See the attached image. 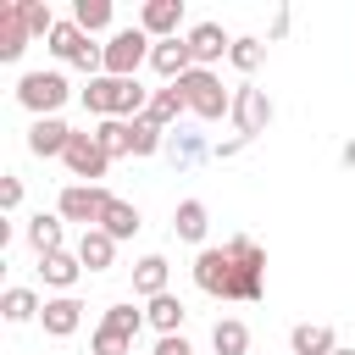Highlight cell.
Masks as SVG:
<instances>
[{"label": "cell", "mask_w": 355, "mask_h": 355, "mask_svg": "<svg viewBox=\"0 0 355 355\" xmlns=\"http://www.w3.org/2000/svg\"><path fill=\"white\" fill-rule=\"evenodd\" d=\"M194 283L211 300H261L266 294V250L244 233L227 244H205L194 255Z\"/></svg>", "instance_id": "1"}, {"label": "cell", "mask_w": 355, "mask_h": 355, "mask_svg": "<svg viewBox=\"0 0 355 355\" xmlns=\"http://www.w3.org/2000/svg\"><path fill=\"white\" fill-rule=\"evenodd\" d=\"M150 94L155 89H144L139 78H89V89H83V111L89 116H116V122H133V116H144L150 111Z\"/></svg>", "instance_id": "2"}, {"label": "cell", "mask_w": 355, "mask_h": 355, "mask_svg": "<svg viewBox=\"0 0 355 355\" xmlns=\"http://www.w3.org/2000/svg\"><path fill=\"white\" fill-rule=\"evenodd\" d=\"M178 89H183V100H189V111H194L200 122H222V116H233V94L222 89V78H216L211 67H194L189 78H178Z\"/></svg>", "instance_id": "3"}, {"label": "cell", "mask_w": 355, "mask_h": 355, "mask_svg": "<svg viewBox=\"0 0 355 355\" xmlns=\"http://www.w3.org/2000/svg\"><path fill=\"white\" fill-rule=\"evenodd\" d=\"M100 50H105V78H139V67L150 61L155 39H150V33L133 22V28H116V33H111Z\"/></svg>", "instance_id": "4"}, {"label": "cell", "mask_w": 355, "mask_h": 355, "mask_svg": "<svg viewBox=\"0 0 355 355\" xmlns=\"http://www.w3.org/2000/svg\"><path fill=\"white\" fill-rule=\"evenodd\" d=\"M50 55H61V61L83 67L89 78H94V72L105 78V50H100V44H94V39H89L72 17H67V22H55V33H50Z\"/></svg>", "instance_id": "5"}, {"label": "cell", "mask_w": 355, "mask_h": 355, "mask_svg": "<svg viewBox=\"0 0 355 355\" xmlns=\"http://www.w3.org/2000/svg\"><path fill=\"white\" fill-rule=\"evenodd\" d=\"M67 94H72V89H67L61 72H22V83H17V100L33 111V122H39V116H55V111L67 105Z\"/></svg>", "instance_id": "6"}, {"label": "cell", "mask_w": 355, "mask_h": 355, "mask_svg": "<svg viewBox=\"0 0 355 355\" xmlns=\"http://www.w3.org/2000/svg\"><path fill=\"white\" fill-rule=\"evenodd\" d=\"M105 205H111V194H105L100 183H67V189H61V200H55V216H61V222H83V227H100Z\"/></svg>", "instance_id": "7"}, {"label": "cell", "mask_w": 355, "mask_h": 355, "mask_svg": "<svg viewBox=\"0 0 355 355\" xmlns=\"http://www.w3.org/2000/svg\"><path fill=\"white\" fill-rule=\"evenodd\" d=\"M233 122H239L244 139H261V133L272 128V100H266V89L239 83V89H233Z\"/></svg>", "instance_id": "8"}, {"label": "cell", "mask_w": 355, "mask_h": 355, "mask_svg": "<svg viewBox=\"0 0 355 355\" xmlns=\"http://www.w3.org/2000/svg\"><path fill=\"white\" fill-rule=\"evenodd\" d=\"M61 161H67V172H72V178H83V183H100V178L111 172V155L94 144V133H72V144H67V155H61Z\"/></svg>", "instance_id": "9"}, {"label": "cell", "mask_w": 355, "mask_h": 355, "mask_svg": "<svg viewBox=\"0 0 355 355\" xmlns=\"http://www.w3.org/2000/svg\"><path fill=\"white\" fill-rule=\"evenodd\" d=\"M39 327H44L50 338H72V333L83 327V300H78V294H55V300H44Z\"/></svg>", "instance_id": "10"}, {"label": "cell", "mask_w": 355, "mask_h": 355, "mask_svg": "<svg viewBox=\"0 0 355 355\" xmlns=\"http://www.w3.org/2000/svg\"><path fill=\"white\" fill-rule=\"evenodd\" d=\"M28 17H22V0H0V61H22L28 50Z\"/></svg>", "instance_id": "11"}, {"label": "cell", "mask_w": 355, "mask_h": 355, "mask_svg": "<svg viewBox=\"0 0 355 355\" xmlns=\"http://www.w3.org/2000/svg\"><path fill=\"white\" fill-rule=\"evenodd\" d=\"M183 39H189V50H194V67H211V61H222V55L233 50V33H227L222 22H194Z\"/></svg>", "instance_id": "12"}, {"label": "cell", "mask_w": 355, "mask_h": 355, "mask_svg": "<svg viewBox=\"0 0 355 355\" xmlns=\"http://www.w3.org/2000/svg\"><path fill=\"white\" fill-rule=\"evenodd\" d=\"M178 22H183V0H144L139 6V28L161 44V39H178Z\"/></svg>", "instance_id": "13"}, {"label": "cell", "mask_w": 355, "mask_h": 355, "mask_svg": "<svg viewBox=\"0 0 355 355\" xmlns=\"http://www.w3.org/2000/svg\"><path fill=\"white\" fill-rule=\"evenodd\" d=\"M150 67H155L166 83L189 78V72H194V50H189V39H183V33H178V39H161V44L150 50Z\"/></svg>", "instance_id": "14"}, {"label": "cell", "mask_w": 355, "mask_h": 355, "mask_svg": "<svg viewBox=\"0 0 355 355\" xmlns=\"http://www.w3.org/2000/svg\"><path fill=\"white\" fill-rule=\"evenodd\" d=\"M67 144H72V128H67L61 116H39V122L28 128V150L44 155V161H50V155H67Z\"/></svg>", "instance_id": "15"}, {"label": "cell", "mask_w": 355, "mask_h": 355, "mask_svg": "<svg viewBox=\"0 0 355 355\" xmlns=\"http://www.w3.org/2000/svg\"><path fill=\"white\" fill-rule=\"evenodd\" d=\"M172 233H178L183 244H200V250H205V233H211V211H205V200H183V205L172 211Z\"/></svg>", "instance_id": "16"}, {"label": "cell", "mask_w": 355, "mask_h": 355, "mask_svg": "<svg viewBox=\"0 0 355 355\" xmlns=\"http://www.w3.org/2000/svg\"><path fill=\"white\" fill-rule=\"evenodd\" d=\"M78 261H83V272H111V261H116V239H111L105 227H83V239H78Z\"/></svg>", "instance_id": "17"}, {"label": "cell", "mask_w": 355, "mask_h": 355, "mask_svg": "<svg viewBox=\"0 0 355 355\" xmlns=\"http://www.w3.org/2000/svg\"><path fill=\"white\" fill-rule=\"evenodd\" d=\"M144 322H150L161 338H166V333H183V322H189V305H183V300L166 288V294H155V300L144 305Z\"/></svg>", "instance_id": "18"}, {"label": "cell", "mask_w": 355, "mask_h": 355, "mask_svg": "<svg viewBox=\"0 0 355 355\" xmlns=\"http://www.w3.org/2000/svg\"><path fill=\"white\" fill-rule=\"evenodd\" d=\"M39 277H44L50 288L72 294V283L83 277V261H78V250H55V255H44V261H39Z\"/></svg>", "instance_id": "19"}, {"label": "cell", "mask_w": 355, "mask_h": 355, "mask_svg": "<svg viewBox=\"0 0 355 355\" xmlns=\"http://www.w3.org/2000/svg\"><path fill=\"white\" fill-rule=\"evenodd\" d=\"M288 349H294V355H333V349H338V333L322 327V322H300V327L288 333Z\"/></svg>", "instance_id": "20"}, {"label": "cell", "mask_w": 355, "mask_h": 355, "mask_svg": "<svg viewBox=\"0 0 355 355\" xmlns=\"http://www.w3.org/2000/svg\"><path fill=\"white\" fill-rule=\"evenodd\" d=\"M100 227H105V233H111V239L122 244V239H133V233L144 227V216H139V205H133V200H116V194H111V205H105Z\"/></svg>", "instance_id": "21"}, {"label": "cell", "mask_w": 355, "mask_h": 355, "mask_svg": "<svg viewBox=\"0 0 355 355\" xmlns=\"http://www.w3.org/2000/svg\"><path fill=\"white\" fill-rule=\"evenodd\" d=\"M61 239H67V227H61V216H50V211H39V216L28 222V244H33V255H39V261H44V255H55V250H67Z\"/></svg>", "instance_id": "22"}, {"label": "cell", "mask_w": 355, "mask_h": 355, "mask_svg": "<svg viewBox=\"0 0 355 355\" xmlns=\"http://www.w3.org/2000/svg\"><path fill=\"white\" fill-rule=\"evenodd\" d=\"M166 277H172L166 255H144V261L133 266V294H139V300H155V294H166Z\"/></svg>", "instance_id": "23"}, {"label": "cell", "mask_w": 355, "mask_h": 355, "mask_svg": "<svg viewBox=\"0 0 355 355\" xmlns=\"http://www.w3.org/2000/svg\"><path fill=\"white\" fill-rule=\"evenodd\" d=\"M183 111H189L183 89H178V83H166V89H155V94H150V111H144V116H150L155 128H172V122H178Z\"/></svg>", "instance_id": "24"}, {"label": "cell", "mask_w": 355, "mask_h": 355, "mask_svg": "<svg viewBox=\"0 0 355 355\" xmlns=\"http://www.w3.org/2000/svg\"><path fill=\"white\" fill-rule=\"evenodd\" d=\"M211 349H216V355H250V327H244L239 316H222V322L211 327Z\"/></svg>", "instance_id": "25"}, {"label": "cell", "mask_w": 355, "mask_h": 355, "mask_svg": "<svg viewBox=\"0 0 355 355\" xmlns=\"http://www.w3.org/2000/svg\"><path fill=\"white\" fill-rule=\"evenodd\" d=\"M0 311H6V322H39L44 300H39L33 288H6V294H0Z\"/></svg>", "instance_id": "26"}, {"label": "cell", "mask_w": 355, "mask_h": 355, "mask_svg": "<svg viewBox=\"0 0 355 355\" xmlns=\"http://www.w3.org/2000/svg\"><path fill=\"white\" fill-rule=\"evenodd\" d=\"M94 144L111 155V161H122V155H133V139H128V122H116V116H105L100 128H94Z\"/></svg>", "instance_id": "27"}, {"label": "cell", "mask_w": 355, "mask_h": 355, "mask_svg": "<svg viewBox=\"0 0 355 355\" xmlns=\"http://www.w3.org/2000/svg\"><path fill=\"white\" fill-rule=\"evenodd\" d=\"M72 22H78L89 39L105 33V28H111V0H78V6H72Z\"/></svg>", "instance_id": "28"}, {"label": "cell", "mask_w": 355, "mask_h": 355, "mask_svg": "<svg viewBox=\"0 0 355 355\" xmlns=\"http://www.w3.org/2000/svg\"><path fill=\"white\" fill-rule=\"evenodd\" d=\"M227 61H233L239 72H255V67L266 61V44H261V39H250V33H239V39H233V50H227Z\"/></svg>", "instance_id": "29"}, {"label": "cell", "mask_w": 355, "mask_h": 355, "mask_svg": "<svg viewBox=\"0 0 355 355\" xmlns=\"http://www.w3.org/2000/svg\"><path fill=\"white\" fill-rule=\"evenodd\" d=\"M161 133H166V128H155L150 116H133V122H128V139H133V155H155V150H161Z\"/></svg>", "instance_id": "30"}, {"label": "cell", "mask_w": 355, "mask_h": 355, "mask_svg": "<svg viewBox=\"0 0 355 355\" xmlns=\"http://www.w3.org/2000/svg\"><path fill=\"white\" fill-rule=\"evenodd\" d=\"M128 349H133V338L116 333V327H105V322H100L94 338H89V355H128Z\"/></svg>", "instance_id": "31"}, {"label": "cell", "mask_w": 355, "mask_h": 355, "mask_svg": "<svg viewBox=\"0 0 355 355\" xmlns=\"http://www.w3.org/2000/svg\"><path fill=\"white\" fill-rule=\"evenodd\" d=\"M22 17H28V33H33V39H50V33H55V17H50L44 0H22Z\"/></svg>", "instance_id": "32"}, {"label": "cell", "mask_w": 355, "mask_h": 355, "mask_svg": "<svg viewBox=\"0 0 355 355\" xmlns=\"http://www.w3.org/2000/svg\"><path fill=\"white\" fill-rule=\"evenodd\" d=\"M105 327H116V333L139 338V327H144V311H133V305H105Z\"/></svg>", "instance_id": "33"}, {"label": "cell", "mask_w": 355, "mask_h": 355, "mask_svg": "<svg viewBox=\"0 0 355 355\" xmlns=\"http://www.w3.org/2000/svg\"><path fill=\"white\" fill-rule=\"evenodd\" d=\"M150 355H194V349H189V338H183V333H166V338H155V349H150Z\"/></svg>", "instance_id": "34"}, {"label": "cell", "mask_w": 355, "mask_h": 355, "mask_svg": "<svg viewBox=\"0 0 355 355\" xmlns=\"http://www.w3.org/2000/svg\"><path fill=\"white\" fill-rule=\"evenodd\" d=\"M0 205H6V211L22 205V178H6V183H0Z\"/></svg>", "instance_id": "35"}, {"label": "cell", "mask_w": 355, "mask_h": 355, "mask_svg": "<svg viewBox=\"0 0 355 355\" xmlns=\"http://www.w3.org/2000/svg\"><path fill=\"white\" fill-rule=\"evenodd\" d=\"M333 355H355V349H333Z\"/></svg>", "instance_id": "36"}]
</instances>
